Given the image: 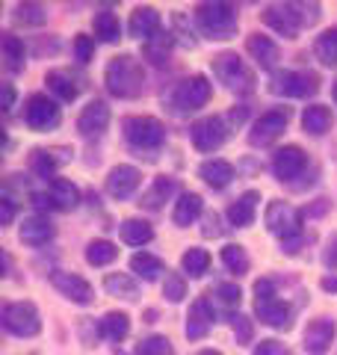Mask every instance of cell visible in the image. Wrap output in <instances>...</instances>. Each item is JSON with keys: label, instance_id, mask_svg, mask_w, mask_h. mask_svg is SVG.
Segmentation results:
<instances>
[{"label": "cell", "instance_id": "cell-1", "mask_svg": "<svg viewBox=\"0 0 337 355\" xmlns=\"http://www.w3.org/2000/svg\"><path fill=\"white\" fill-rule=\"evenodd\" d=\"M266 228L273 231L275 237H281V249L287 254H296L305 243V231H302V219H305V210H296L287 202H269L266 205Z\"/></svg>", "mask_w": 337, "mask_h": 355}, {"label": "cell", "instance_id": "cell-2", "mask_svg": "<svg viewBox=\"0 0 337 355\" xmlns=\"http://www.w3.org/2000/svg\"><path fill=\"white\" fill-rule=\"evenodd\" d=\"M104 83L110 89V95L116 98H139L145 92V71L139 60H133L130 53L110 60L107 71H104Z\"/></svg>", "mask_w": 337, "mask_h": 355}, {"label": "cell", "instance_id": "cell-3", "mask_svg": "<svg viewBox=\"0 0 337 355\" xmlns=\"http://www.w3.org/2000/svg\"><path fill=\"white\" fill-rule=\"evenodd\" d=\"M196 24L207 39H231L237 33L240 15L231 3H198L196 6Z\"/></svg>", "mask_w": 337, "mask_h": 355}, {"label": "cell", "instance_id": "cell-4", "mask_svg": "<svg viewBox=\"0 0 337 355\" xmlns=\"http://www.w3.org/2000/svg\"><path fill=\"white\" fill-rule=\"evenodd\" d=\"M254 311H257V317H261V323L273 326V329H290L293 308L278 299V291H275L273 279L254 282Z\"/></svg>", "mask_w": 337, "mask_h": 355}, {"label": "cell", "instance_id": "cell-5", "mask_svg": "<svg viewBox=\"0 0 337 355\" xmlns=\"http://www.w3.org/2000/svg\"><path fill=\"white\" fill-rule=\"evenodd\" d=\"M121 130H125L128 146L137 151H157L166 142L163 121H157L154 116H128L121 121Z\"/></svg>", "mask_w": 337, "mask_h": 355}, {"label": "cell", "instance_id": "cell-6", "mask_svg": "<svg viewBox=\"0 0 337 355\" xmlns=\"http://www.w3.org/2000/svg\"><path fill=\"white\" fill-rule=\"evenodd\" d=\"M213 74H216L219 80L228 86L231 92H237V95H249L252 89H254L252 69L237 57V53H231V51L219 53V57H213Z\"/></svg>", "mask_w": 337, "mask_h": 355}, {"label": "cell", "instance_id": "cell-7", "mask_svg": "<svg viewBox=\"0 0 337 355\" xmlns=\"http://www.w3.org/2000/svg\"><path fill=\"white\" fill-rule=\"evenodd\" d=\"M263 24L273 27L278 36L284 39H296L299 30L311 24L305 15V3H273L263 9Z\"/></svg>", "mask_w": 337, "mask_h": 355}, {"label": "cell", "instance_id": "cell-8", "mask_svg": "<svg viewBox=\"0 0 337 355\" xmlns=\"http://www.w3.org/2000/svg\"><path fill=\"white\" fill-rule=\"evenodd\" d=\"M168 101H172L175 113H193V110L205 107L210 101V83L205 74H193L181 80L175 86V92L168 95Z\"/></svg>", "mask_w": 337, "mask_h": 355}, {"label": "cell", "instance_id": "cell-9", "mask_svg": "<svg viewBox=\"0 0 337 355\" xmlns=\"http://www.w3.org/2000/svg\"><path fill=\"white\" fill-rule=\"evenodd\" d=\"M269 89L284 98H308L320 92V77L313 71H275L269 77Z\"/></svg>", "mask_w": 337, "mask_h": 355}, {"label": "cell", "instance_id": "cell-10", "mask_svg": "<svg viewBox=\"0 0 337 355\" xmlns=\"http://www.w3.org/2000/svg\"><path fill=\"white\" fill-rule=\"evenodd\" d=\"M0 320H3V329L9 331V335H18V338H33V335H39V329H42L39 311H36L33 302H9V305H3Z\"/></svg>", "mask_w": 337, "mask_h": 355}, {"label": "cell", "instance_id": "cell-11", "mask_svg": "<svg viewBox=\"0 0 337 355\" xmlns=\"http://www.w3.org/2000/svg\"><path fill=\"white\" fill-rule=\"evenodd\" d=\"M189 139L198 151H216L225 146L228 139V121L222 116H207V119H198L193 128H189Z\"/></svg>", "mask_w": 337, "mask_h": 355}, {"label": "cell", "instance_id": "cell-12", "mask_svg": "<svg viewBox=\"0 0 337 355\" xmlns=\"http://www.w3.org/2000/svg\"><path fill=\"white\" fill-rule=\"evenodd\" d=\"M60 107L48 95H30L24 104V121L33 130H53L60 125Z\"/></svg>", "mask_w": 337, "mask_h": 355}, {"label": "cell", "instance_id": "cell-13", "mask_svg": "<svg viewBox=\"0 0 337 355\" xmlns=\"http://www.w3.org/2000/svg\"><path fill=\"white\" fill-rule=\"evenodd\" d=\"M290 121V110H269V113H263L261 119L252 125V133H249V142L252 146H269L273 139L281 137V130L287 128Z\"/></svg>", "mask_w": 337, "mask_h": 355}, {"label": "cell", "instance_id": "cell-14", "mask_svg": "<svg viewBox=\"0 0 337 355\" xmlns=\"http://www.w3.org/2000/svg\"><path fill=\"white\" fill-rule=\"evenodd\" d=\"M305 169H308V154L302 151L299 146H284V148L275 151V157H273V172H275L278 181L293 184V178H299Z\"/></svg>", "mask_w": 337, "mask_h": 355}, {"label": "cell", "instance_id": "cell-15", "mask_svg": "<svg viewBox=\"0 0 337 355\" xmlns=\"http://www.w3.org/2000/svg\"><path fill=\"white\" fill-rule=\"evenodd\" d=\"M51 284H53L65 299H71V302H77V305H89V302L95 299L92 284H89L86 279H80V275H74V272L53 270V272H51Z\"/></svg>", "mask_w": 337, "mask_h": 355}, {"label": "cell", "instance_id": "cell-16", "mask_svg": "<svg viewBox=\"0 0 337 355\" xmlns=\"http://www.w3.org/2000/svg\"><path fill=\"white\" fill-rule=\"evenodd\" d=\"M334 335H337L334 320H329V317L313 320V323H308V329H305V352L308 355H322L331 347Z\"/></svg>", "mask_w": 337, "mask_h": 355}, {"label": "cell", "instance_id": "cell-17", "mask_svg": "<svg viewBox=\"0 0 337 355\" xmlns=\"http://www.w3.org/2000/svg\"><path fill=\"white\" fill-rule=\"evenodd\" d=\"M213 320H216V314H213V305H210V299L207 296H198L193 308H189V317H187V338L189 340H198V338H205L210 326H213Z\"/></svg>", "mask_w": 337, "mask_h": 355}, {"label": "cell", "instance_id": "cell-18", "mask_svg": "<svg viewBox=\"0 0 337 355\" xmlns=\"http://www.w3.org/2000/svg\"><path fill=\"white\" fill-rule=\"evenodd\" d=\"M107 125H110V107L104 101H89L80 119H77V130L83 137H98V133L107 130Z\"/></svg>", "mask_w": 337, "mask_h": 355}, {"label": "cell", "instance_id": "cell-19", "mask_svg": "<svg viewBox=\"0 0 337 355\" xmlns=\"http://www.w3.org/2000/svg\"><path fill=\"white\" fill-rule=\"evenodd\" d=\"M128 30H130V36H137V39H142V42L160 36V33H163V30H160V12H157L154 6H139L137 12L130 15Z\"/></svg>", "mask_w": 337, "mask_h": 355}, {"label": "cell", "instance_id": "cell-20", "mask_svg": "<svg viewBox=\"0 0 337 355\" xmlns=\"http://www.w3.org/2000/svg\"><path fill=\"white\" fill-rule=\"evenodd\" d=\"M139 169H133V166H116L107 178V193L112 198H130L133 190L139 187Z\"/></svg>", "mask_w": 337, "mask_h": 355}, {"label": "cell", "instance_id": "cell-21", "mask_svg": "<svg viewBox=\"0 0 337 355\" xmlns=\"http://www.w3.org/2000/svg\"><path fill=\"white\" fill-rule=\"evenodd\" d=\"M51 237H53V225L48 216L33 214L21 222V243H27V246H44Z\"/></svg>", "mask_w": 337, "mask_h": 355}, {"label": "cell", "instance_id": "cell-22", "mask_svg": "<svg viewBox=\"0 0 337 355\" xmlns=\"http://www.w3.org/2000/svg\"><path fill=\"white\" fill-rule=\"evenodd\" d=\"M257 202H261V193L257 190H245L237 202L228 207V222L234 228H245L254 222V210H257Z\"/></svg>", "mask_w": 337, "mask_h": 355}, {"label": "cell", "instance_id": "cell-23", "mask_svg": "<svg viewBox=\"0 0 337 355\" xmlns=\"http://www.w3.org/2000/svg\"><path fill=\"white\" fill-rule=\"evenodd\" d=\"M198 175L205 178V184L213 187V190H225V187L234 181V166L228 160L213 157V160H205L198 166Z\"/></svg>", "mask_w": 337, "mask_h": 355}, {"label": "cell", "instance_id": "cell-24", "mask_svg": "<svg viewBox=\"0 0 337 355\" xmlns=\"http://www.w3.org/2000/svg\"><path fill=\"white\" fill-rule=\"evenodd\" d=\"M178 193V181L175 178H157V181L148 187V190L142 193V198H139V205L142 207H148V210H160L163 207V202H168Z\"/></svg>", "mask_w": 337, "mask_h": 355}, {"label": "cell", "instance_id": "cell-25", "mask_svg": "<svg viewBox=\"0 0 337 355\" xmlns=\"http://www.w3.org/2000/svg\"><path fill=\"white\" fill-rule=\"evenodd\" d=\"M48 196H51L53 210H71L80 202V190H77L71 181H65V178H53L48 187Z\"/></svg>", "mask_w": 337, "mask_h": 355}, {"label": "cell", "instance_id": "cell-26", "mask_svg": "<svg viewBox=\"0 0 337 355\" xmlns=\"http://www.w3.org/2000/svg\"><path fill=\"white\" fill-rule=\"evenodd\" d=\"M128 331H130V317L125 311H110V314H104L98 323V335L107 338V340H116V343L125 340Z\"/></svg>", "mask_w": 337, "mask_h": 355}, {"label": "cell", "instance_id": "cell-27", "mask_svg": "<svg viewBox=\"0 0 337 355\" xmlns=\"http://www.w3.org/2000/svg\"><path fill=\"white\" fill-rule=\"evenodd\" d=\"M331 125H334V116L325 104H311V107H305V113H302V128L313 133V137H322L325 130H331Z\"/></svg>", "mask_w": 337, "mask_h": 355}, {"label": "cell", "instance_id": "cell-28", "mask_svg": "<svg viewBox=\"0 0 337 355\" xmlns=\"http://www.w3.org/2000/svg\"><path fill=\"white\" fill-rule=\"evenodd\" d=\"M201 210H205V198H201L198 193H184L181 198H178V205H175V225H193V222L201 216Z\"/></svg>", "mask_w": 337, "mask_h": 355}, {"label": "cell", "instance_id": "cell-29", "mask_svg": "<svg viewBox=\"0 0 337 355\" xmlns=\"http://www.w3.org/2000/svg\"><path fill=\"white\" fill-rule=\"evenodd\" d=\"M44 83H48L51 92L60 98V101H74L77 95H80V83L74 80V74L69 71H48V77H44Z\"/></svg>", "mask_w": 337, "mask_h": 355}, {"label": "cell", "instance_id": "cell-30", "mask_svg": "<svg viewBox=\"0 0 337 355\" xmlns=\"http://www.w3.org/2000/svg\"><path fill=\"white\" fill-rule=\"evenodd\" d=\"M245 48H249V53L257 60V65H263V69H273L275 60H278V44L269 36H261V33H252L249 42H245Z\"/></svg>", "mask_w": 337, "mask_h": 355}, {"label": "cell", "instance_id": "cell-31", "mask_svg": "<svg viewBox=\"0 0 337 355\" xmlns=\"http://www.w3.org/2000/svg\"><path fill=\"white\" fill-rule=\"evenodd\" d=\"M130 270L139 275V279L145 282H154V279H160V272H168L166 270V263L157 258V254H148V252H137L130 258Z\"/></svg>", "mask_w": 337, "mask_h": 355}, {"label": "cell", "instance_id": "cell-32", "mask_svg": "<svg viewBox=\"0 0 337 355\" xmlns=\"http://www.w3.org/2000/svg\"><path fill=\"white\" fill-rule=\"evenodd\" d=\"M119 231H121V240H125L128 246H145V243L154 240V228L145 219H125Z\"/></svg>", "mask_w": 337, "mask_h": 355}, {"label": "cell", "instance_id": "cell-33", "mask_svg": "<svg viewBox=\"0 0 337 355\" xmlns=\"http://www.w3.org/2000/svg\"><path fill=\"white\" fill-rule=\"evenodd\" d=\"M0 48H3V60H6V69L9 71H21L24 69V42L12 33H3V39H0Z\"/></svg>", "mask_w": 337, "mask_h": 355}, {"label": "cell", "instance_id": "cell-34", "mask_svg": "<svg viewBox=\"0 0 337 355\" xmlns=\"http://www.w3.org/2000/svg\"><path fill=\"white\" fill-rule=\"evenodd\" d=\"M172 44H175V39L168 36V33H160V36H154L142 44V53H145V60H151L154 65H163L168 60V53H172Z\"/></svg>", "mask_w": 337, "mask_h": 355}, {"label": "cell", "instance_id": "cell-35", "mask_svg": "<svg viewBox=\"0 0 337 355\" xmlns=\"http://www.w3.org/2000/svg\"><path fill=\"white\" fill-rule=\"evenodd\" d=\"M313 53H317V60L322 65L334 69V65H337V27L322 33V36L317 39V44H313Z\"/></svg>", "mask_w": 337, "mask_h": 355}, {"label": "cell", "instance_id": "cell-36", "mask_svg": "<svg viewBox=\"0 0 337 355\" xmlns=\"http://www.w3.org/2000/svg\"><path fill=\"white\" fill-rule=\"evenodd\" d=\"M95 36L101 42H119L121 36V24H119V18L110 12V9H101V12L95 15Z\"/></svg>", "mask_w": 337, "mask_h": 355}, {"label": "cell", "instance_id": "cell-37", "mask_svg": "<svg viewBox=\"0 0 337 355\" xmlns=\"http://www.w3.org/2000/svg\"><path fill=\"white\" fill-rule=\"evenodd\" d=\"M119 258V249L112 246L110 240H92L86 246V261L92 263V266H107Z\"/></svg>", "mask_w": 337, "mask_h": 355}, {"label": "cell", "instance_id": "cell-38", "mask_svg": "<svg viewBox=\"0 0 337 355\" xmlns=\"http://www.w3.org/2000/svg\"><path fill=\"white\" fill-rule=\"evenodd\" d=\"M181 266H184V272H189V279H198V275H205L207 272V266H210V254L207 249H187L184 252V258H181Z\"/></svg>", "mask_w": 337, "mask_h": 355}, {"label": "cell", "instance_id": "cell-39", "mask_svg": "<svg viewBox=\"0 0 337 355\" xmlns=\"http://www.w3.org/2000/svg\"><path fill=\"white\" fill-rule=\"evenodd\" d=\"M222 263L228 266L234 275H245V272H249V254H245V249L237 246V243H228V246L222 249Z\"/></svg>", "mask_w": 337, "mask_h": 355}, {"label": "cell", "instance_id": "cell-40", "mask_svg": "<svg viewBox=\"0 0 337 355\" xmlns=\"http://www.w3.org/2000/svg\"><path fill=\"white\" fill-rule=\"evenodd\" d=\"M104 287H107V293H112V296H125V299H137V282L130 279V275H125V272H112V275H107L104 279Z\"/></svg>", "mask_w": 337, "mask_h": 355}, {"label": "cell", "instance_id": "cell-41", "mask_svg": "<svg viewBox=\"0 0 337 355\" xmlns=\"http://www.w3.org/2000/svg\"><path fill=\"white\" fill-rule=\"evenodd\" d=\"M56 166H60V160L53 157V151H44V148H36L30 154V172L39 175V178H53Z\"/></svg>", "mask_w": 337, "mask_h": 355}, {"label": "cell", "instance_id": "cell-42", "mask_svg": "<svg viewBox=\"0 0 337 355\" xmlns=\"http://www.w3.org/2000/svg\"><path fill=\"white\" fill-rule=\"evenodd\" d=\"M137 355H175V349H172V343H168V338H163V335H151V338L139 340Z\"/></svg>", "mask_w": 337, "mask_h": 355}, {"label": "cell", "instance_id": "cell-43", "mask_svg": "<svg viewBox=\"0 0 337 355\" xmlns=\"http://www.w3.org/2000/svg\"><path fill=\"white\" fill-rule=\"evenodd\" d=\"M213 296H216V302L222 308H240V299H243L237 284H216L213 287Z\"/></svg>", "mask_w": 337, "mask_h": 355}, {"label": "cell", "instance_id": "cell-44", "mask_svg": "<svg viewBox=\"0 0 337 355\" xmlns=\"http://www.w3.org/2000/svg\"><path fill=\"white\" fill-rule=\"evenodd\" d=\"M44 18H48V12H44V6H39V3H21L15 12L18 24H44Z\"/></svg>", "mask_w": 337, "mask_h": 355}, {"label": "cell", "instance_id": "cell-45", "mask_svg": "<svg viewBox=\"0 0 337 355\" xmlns=\"http://www.w3.org/2000/svg\"><path fill=\"white\" fill-rule=\"evenodd\" d=\"M163 296L168 302H181L187 296V282L178 272H166V284H163Z\"/></svg>", "mask_w": 337, "mask_h": 355}, {"label": "cell", "instance_id": "cell-46", "mask_svg": "<svg viewBox=\"0 0 337 355\" xmlns=\"http://www.w3.org/2000/svg\"><path fill=\"white\" fill-rule=\"evenodd\" d=\"M231 326H234V335H237V343H249L252 340V320L245 314H234Z\"/></svg>", "mask_w": 337, "mask_h": 355}, {"label": "cell", "instance_id": "cell-47", "mask_svg": "<svg viewBox=\"0 0 337 355\" xmlns=\"http://www.w3.org/2000/svg\"><path fill=\"white\" fill-rule=\"evenodd\" d=\"M92 51H95V42L89 36H77L74 39V53H77V60H80V62L92 60Z\"/></svg>", "mask_w": 337, "mask_h": 355}, {"label": "cell", "instance_id": "cell-48", "mask_svg": "<svg viewBox=\"0 0 337 355\" xmlns=\"http://www.w3.org/2000/svg\"><path fill=\"white\" fill-rule=\"evenodd\" d=\"M254 355H290L284 343H278V340H261L254 347Z\"/></svg>", "mask_w": 337, "mask_h": 355}, {"label": "cell", "instance_id": "cell-49", "mask_svg": "<svg viewBox=\"0 0 337 355\" xmlns=\"http://www.w3.org/2000/svg\"><path fill=\"white\" fill-rule=\"evenodd\" d=\"M322 263L329 266V270H337V234H331V237H329V243H325Z\"/></svg>", "mask_w": 337, "mask_h": 355}, {"label": "cell", "instance_id": "cell-50", "mask_svg": "<svg viewBox=\"0 0 337 355\" xmlns=\"http://www.w3.org/2000/svg\"><path fill=\"white\" fill-rule=\"evenodd\" d=\"M201 234H205V237H219V234H222L219 216H216V214H207V216H205V228H201Z\"/></svg>", "mask_w": 337, "mask_h": 355}, {"label": "cell", "instance_id": "cell-51", "mask_svg": "<svg viewBox=\"0 0 337 355\" xmlns=\"http://www.w3.org/2000/svg\"><path fill=\"white\" fill-rule=\"evenodd\" d=\"M12 216H15L12 198H3V202H0V222H3V225H9V222H12Z\"/></svg>", "mask_w": 337, "mask_h": 355}, {"label": "cell", "instance_id": "cell-52", "mask_svg": "<svg viewBox=\"0 0 337 355\" xmlns=\"http://www.w3.org/2000/svg\"><path fill=\"white\" fill-rule=\"evenodd\" d=\"M12 107H15V89H12V83H6L3 86V110L9 113Z\"/></svg>", "mask_w": 337, "mask_h": 355}, {"label": "cell", "instance_id": "cell-53", "mask_svg": "<svg viewBox=\"0 0 337 355\" xmlns=\"http://www.w3.org/2000/svg\"><path fill=\"white\" fill-rule=\"evenodd\" d=\"M325 210H329V202H325V198H320V202L313 205L311 210H305V216H320V214H325Z\"/></svg>", "mask_w": 337, "mask_h": 355}, {"label": "cell", "instance_id": "cell-54", "mask_svg": "<svg viewBox=\"0 0 337 355\" xmlns=\"http://www.w3.org/2000/svg\"><path fill=\"white\" fill-rule=\"evenodd\" d=\"M322 291H329V293H337V275H325V279L320 282Z\"/></svg>", "mask_w": 337, "mask_h": 355}, {"label": "cell", "instance_id": "cell-55", "mask_svg": "<svg viewBox=\"0 0 337 355\" xmlns=\"http://www.w3.org/2000/svg\"><path fill=\"white\" fill-rule=\"evenodd\" d=\"M198 355H222V352H219V349H201Z\"/></svg>", "mask_w": 337, "mask_h": 355}, {"label": "cell", "instance_id": "cell-56", "mask_svg": "<svg viewBox=\"0 0 337 355\" xmlns=\"http://www.w3.org/2000/svg\"><path fill=\"white\" fill-rule=\"evenodd\" d=\"M334 101H337V86H334Z\"/></svg>", "mask_w": 337, "mask_h": 355}]
</instances>
